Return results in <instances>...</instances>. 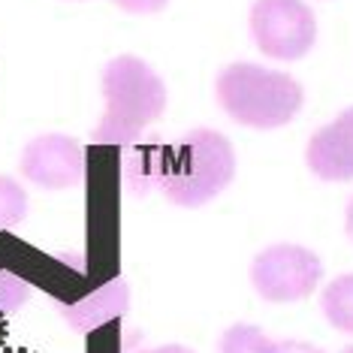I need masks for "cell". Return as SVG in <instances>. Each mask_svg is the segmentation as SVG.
Segmentation results:
<instances>
[{"label": "cell", "mask_w": 353, "mask_h": 353, "mask_svg": "<svg viewBox=\"0 0 353 353\" xmlns=\"http://www.w3.org/2000/svg\"><path fill=\"white\" fill-rule=\"evenodd\" d=\"M236 179V154L227 136L218 130H190L172 148L160 154L154 181L163 196L181 208H199L212 203Z\"/></svg>", "instance_id": "obj_1"}, {"label": "cell", "mask_w": 353, "mask_h": 353, "mask_svg": "<svg viewBox=\"0 0 353 353\" xmlns=\"http://www.w3.org/2000/svg\"><path fill=\"white\" fill-rule=\"evenodd\" d=\"M103 112L94 142L130 145L166 109V85L154 70L136 54H118L103 70Z\"/></svg>", "instance_id": "obj_2"}, {"label": "cell", "mask_w": 353, "mask_h": 353, "mask_svg": "<svg viewBox=\"0 0 353 353\" xmlns=\"http://www.w3.org/2000/svg\"><path fill=\"white\" fill-rule=\"evenodd\" d=\"M214 94L232 121L254 130H275L290 124L305 103V91L293 76L245 61L221 70Z\"/></svg>", "instance_id": "obj_3"}, {"label": "cell", "mask_w": 353, "mask_h": 353, "mask_svg": "<svg viewBox=\"0 0 353 353\" xmlns=\"http://www.w3.org/2000/svg\"><path fill=\"white\" fill-rule=\"evenodd\" d=\"M251 37L275 61H299L317 39L314 12L305 0H256L251 6Z\"/></svg>", "instance_id": "obj_4"}, {"label": "cell", "mask_w": 353, "mask_h": 353, "mask_svg": "<svg viewBox=\"0 0 353 353\" xmlns=\"http://www.w3.org/2000/svg\"><path fill=\"white\" fill-rule=\"evenodd\" d=\"M323 278V263L302 245H269L251 263V284L266 302H299L314 293Z\"/></svg>", "instance_id": "obj_5"}, {"label": "cell", "mask_w": 353, "mask_h": 353, "mask_svg": "<svg viewBox=\"0 0 353 353\" xmlns=\"http://www.w3.org/2000/svg\"><path fill=\"white\" fill-rule=\"evenodd\" d=\"M19 170L30 184L43 190L76 188L85 175V148L73 136L43 133L25 145Z\"/></svg>", "instance_id": "obj_6"}, {"label": "cell", "mask_w": 353, "mask_h": 353, "mask_svg": "<svg viewBox=\"0 0 353 353\" xmlns=\"http://www.w3.org/2000/svg\"><path fill=\"white\" fill-rule=\"evenodd\" d=\"M305 160L323 181H353V106L311 136Z\"/></svg>", "instance_id": "obj_7"}, {"label": "cell", "mask_w": 353, "mask_h": 353, "mask_svg": "<svg viewBox=\"0 0 353 353\" xmlns=\"http://www.w3.org/2000/svg\"><path fill=\"white\" fill-rule=\"evenodd\" d=\"M320 308L329 326H335L339 332H353V272L329 281V287L320 296Z\"/></svg>", "instance_id": "obj_8"}, {"label": "cell", "mask_w": 353, "mask_h": 353, "mask_svg": "<svg viewBox=\"0 0 353 353\" xmlns=\"http://www.w3.org/2000/svg\"><path fill=\"white\" fill-rule=\"evenodd\" d=\"M278 341H272L263 329L251 323H236L223 332L221 353H275Z\"/></svg>", "instance_id": "obj_9"}, {"label": "cell", "mask_w": 353, "mask_h": 353, "mask_svg": "<svg viewBox=\"0 0 353 353\" xmlns=\"http://www.w3.org/2000/svg\"><path fill=\"white\" fill-rule=\"evenodd\" d=\"M28 218V194L15 179L0 175V230L19 227Z\"/></svg>", "instance_id": "obj_10"}, {"label": "cell", "mask_w": 353, "mask_h": 353, "mask_svg": "<svg viewBox=\"0 0 353 353\" xmlns=\"http://www.w3.org/2000/svg\"><path fill=\"white\" fill-rule=\"evenodd\" d=\"M115 6H121L124 12L130 15H151V12H160L170 0H112Z\"/></svg>", "instance_id": "obj_11"}, {"label": "cell", "mask_w": 353, "mask_h": 353, "mask_svg": "<svg viewBox=\"0 0 353 353\" xmlns=\"http://www.w3.org/2000/svg\"><path fill=\"white\" fill-rule=\"evenodd\" d=\"M275 353H323V350H317L314 344H308V341H278Z\"/></svg>", "instance_id": "obj_12"}, {"label": "cell", "mask_w": 353, "mask_h": 353, "mask_svg": "<svg viewBox=\"0 0 353 353\" xmlns=\"http://www.w3.org/2000/svg\"><path fill=\"white\" fill-rule=\"evenodd\" d=\"M139 353H194L184 344H163V347H151V350H139Z\"/></svg>", "instance_id": "obj_13"}, {"label": "cell", "mask_w": 353, "mask_h": 353, "mask_svg": "<svg viewBox=\"0 0 353 353\" xmlns=\"http://www.w3.org/2000/svg\"><path fill=\"white\" fill-rule=\"evenodd\" d=\"M344 230H347V236L353 239V199L347 203V214H344Z\"/></svg>", "instance_id": "obj_14"}, {"label": "cell", "mask_w": 353, "mask_h": 353, "mask_svg": "<svg viewBox=\"0 0 353 353\" xmlns=\"http://www.w3.org/2000/svg\"><path fill=\"white\" fill-rule=\"evenodd\" d=\"M341 353H353V347H347V350H341Z\"/></svg>", "instance_id": "obj_15"}]
</instances>
